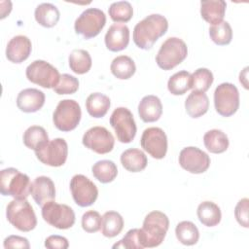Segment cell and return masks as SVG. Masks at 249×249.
Instances as JSON below:
<instances>
[{
	"mask_svg": "<svg viewBox=\"0 0 249 249\" xmlns=\"http://www.w3.org/2000/svg\"><path fill=\"white\" fill-rule=\"evenodd\" d=\"M168 29V21L160 14H152L140 20L133 29V42L142 50H150Z\"/></svg>",
	"mask_w": 249,
	"mask_h": 249,
	"instance_id": "obj_1",
	"label": "cell"
},
{
	"mask_svg": "<svg viewBox=\"0 0 249 249\" xmlns=\"http://www.w3.org/2000/svg\"><path fill=\"white\" fill-rule=\"evenodd\" d=\"M169 228L168 217L160 211L155 210L148 213L140 229L143 247L153 248L160 245Z\"/></svg>",
	"mask_w": 249,
	"mask_h": 249,
	"instance_id": "obj_2",
	"label": "cell"
},
{
	"mask_svg": "<svg viewBox=\"0 0 249 249\" xmlns=\"http://www.w3.org/2000/svg\"><path fill=\"white\" fill-rule=\"evenodd\" d=\"M31 182L28 175L14 167L2 169L0 172V192L16 199H26L30 195Z\"/></svg>",
	"mask_w": 249,
	"mask_h": 249,
	"instance_id": "obj_3",
	"label": "cell"
},
{
	"mask_svg": "<svg viewBox=\"0 0 249 249\" xmlns=\"http://www.w3.org/2000/svg\"><path fill=\"white\" fill-rule=\"evenodd\" d=\"M9 223L20 231H30L37 226V218L33 207L27 199H14L9 202L6 209Z\"/></svg>",
	"mask_w": 249,
	"mask_h": 249,
	"instance_id": "obj_4",
	"label": "cell"
},
{
	"mask_svg": "<svg viewBox=\"0 0 249 249\" xmlns=\"http://www.w3.org/2000/svg\"><path fill=\"white\" fill-rule=\"evenodd\" d=\"M188 55L186 43L177 37L167 38L160 46L156 62L162 70H171L180 64Z\"/></svg>",
	"mask_w": 249,
	"mask_h": 249,
	"instance_id": "obj_5",
	"label": "cell"
},
{
	"mask_svg": "<svg viewBox=\"0 0 249 249\" xmlns=\"http://www.w3.org/2000/svg\"><path fill=\"white\" fill-rule=\"evenodd\" d=\"M82 117V111L79 103L74 99H63L58 102L53 114L54 126L64 132L75 129Z\"/></svg>",
	"mask_w": 249,
	"mask_h": 249,
	"instance_id": "obj_6",
	"label": "cell"
},
{
	"mask_svg": "<svg viewBox=\"0 0 249 249\" xmlns=\"http://www.w3.org/2000/svg\"><path fill=\"white\" fill-rule=\"evenodd\" d=\"M106 24V16L103 11L97 8L85 10L75 20V32L85 39L97 36Z\"/></svg>",
	"mask_w": 249,
	"mask_h": 249,
	"instance_id": "obj_7",
	"label": "cell"
},
{
	"mask_svg": "<svg viewBox=\"0 0 249 249\" xmlns=\"http://www.w3.org/2000/svg\"><path fill=\"white\" fill-rule=\"evenodd\" d=\"M28 81L45 89H53L60 78L58 70L45 60H34L25 70Z\"/></svg>",
	"mask_w": 249,
	"mask_h": 249,
	"instance_id": "obj_8",
	"label": "cell"
},
{
	"mask_svg": "<svg viewBox=\"0 0 249 249\" xmlns=\"http://www.w3.org/2000/svg\"><path fill=\"white\" fill-rule=\"evenodd\" d=\"M214 106L222 117L232 116L239 108V92L231 83L220 84L214 91Z\"/></svg>",
	"mask_w": 249,
	"mask_h": 249,
	"instance_id": "obj_9",
	"label": "cell"
},
{
	"mask_svg": "<svg viewBox=\"0 0 249 249\" xmlns=\"http://www.w3.org/2000/svg\"><path fill=\"white\" fill-rule=\"evenodd\" d=\"M42 217L49 225L59 229L67 230L75 224L74 210L66 205L51 200L42 206Z\"/></svg>",
	"mask_w": 249,
	"mask_h": 249,
	"instance_id": "obj_10",
	"label": "cell"
},
{
	"mask_svg": "<svg viewBox=\"0 0 249 249\" xmlns=\"http://www.w3.org/2000/svg\"><path fill=\"white\" fill-rule=\"evenodd\" d=\"M110 124L120 142L130 143L134 139L137 127L129 109L125 107L116 108L110 117Z\"/></svg>",
	"mask_w": 249,
	"mask_h": 249,
	"instance_id": "obj_11",
	"label": "cell"
},
{
	"mask_svg": "<svg viewBox=\"0 0 249 249\" xmlns=\"http://www.w3.org/2000/svg\"><path fill=\"white\" fill-rule=\"evenodd\" d=\"M70 191L75 203L81 207L90 206L98 196L96 185L83 174H76L72 177Z\"/></svg>",
	"mask_w": 249,
	"mask_h": 249,
	"instance_id": "obj_12",
	"label": "cell"
},
{
	"mask_svg": "<svg viewBox=\"0 0 249 249\" xmlns=\"http://www.w3.org/2000/svg\"><path fill=\"white\" fill-rule=\"evenodd\" d=\"M37 159L44 164L58 167L65 163L68 156V145L63 138H54L35 151Z\"/></svg>",
	"mask_w": 249,
	"mask_h": 249,
	"instance_id": "obj_13",
	"label": "cell"
},
{
	"mask_svg": "<svg viewBox=\"0 0 249 249\" xmlns=\"http://www.w3.org/2000/svg\"><path fill=\"white\" fill-rule=\"evenodd\" d=\"M83 145L96 154L104 155L110 153L115 145L112 133L104 126H93L83 135Z\"/></svg>",
	"mask_w": 249,
	"mask_h": 249,
	"instance_id": "obj_14",
	"label": "cell"
},
{
	"mask_svg": "<svg viewBox=\"0 0 249 249\" xmlns=\"http://www.w3.org/2000/svg\"><path fill=\"white\" fill-rule=\"evenodd\" d=\"M140 145L152 158L161 160L167 152V137L160 127H148L141 136Z\"/></svg>",
	"mask_w": 249,
	"mask_h": 249,
	"instance_id": "obj_15",
	"label": "cell"
},
{
	"mask_svg": "<svg viewBox=\"0 0 249 249\" xmlns=\"http://www.w3.org/2000/svg\"><path fill=\"white\" fill-rule=\"evenodd\" d=\"M179 163L181 167L190 173L200 174L205 172L210 166V158L197 147H186L179 154Z\"/></svg>",
	"mask_w": 249,
	"mask_h": 249,
	"instance_id": "obj_16",
	"label": "cell"
},
{
	"mask_svg": "<svg viewBox=\"0 0 249 249\" xmlns=\"http://www.w3.org/2000/svg\"><path fill=\"white\" fill-rule=\"evenodd\" d=\"M32 50L30 39L24 35L13 37L6 48V57L13 63H21L26 60Z\"/></svg>",
	"mask_w": 249,
	"mask_h": 249,
	"instance_id": "obj_17",
	"label": "cell"
},
{
	"mask_svg": "<svg viewBox=\"0 0 249 249\" xmlns=\"http://www.w3.org/2000/svg\"><path fill=\"white\" fill-rule=\"evenodd\" d=\"M30 194L39 206H43L55 198V187L53 180L47 176H39L31 183Z\"/></svg>",
	"mask_w": 249,
	"mask_h": 249,
	"instance_id": "obj_18",
	"label": "cell"
},
{
	"mask_svg": "<svg viewBox=\"0 0 249 249\" xmlns=\"http://www.w3.org/2000/svg\"><path fill=\"white\" fill-rule=\"evenodd\" d=\"M106 48L111 52L124 50L129 43V29L124 23H114L104 37Z\"/></svg>",
	"mask_w": 249,
	"mask_h": 249,
	"instance_id": "obj_19",
	"label": "cell"
},
{
	"mask_svg": "<svg viewBox=\"0 0 249 249\" xmlns=\"http://www.w3.org/2000/svg\"><path fill=\"white\" fill-rule=\"evenodd\" d=\"M45 104V93L37 89H25L17 97L18 108L24 113L39 111Z\"/></svg>",
	"mask_w": 249,
	"mask_h": 249,
	"instance_id": "obj_20",
	"label": "cell"
},
{
	"mask_svg": "<svg viewBox=\"0 0 249 249\" xmlns=\"http://www.w3.org/2000/svg\"><path fill=\"white\" fill-rule=\"evenodd\" d=\"M138 114L144 123L158 121L162 114V104L156 95L144 96L138 104Z\"/></svg>",
	"mask_w": 249,
	"mask_h": 249,
	"instance_id": "obj_21",
	"label": "cell"
},
{
	"mask_svg": "<svg viewBox=\"0 0 249 249\" xmlns=\"http://www.w3.org/2000/svg\"><path fill=\"white\" fill-rule=\"evenodd\" d=\"M226 8L223 0H203L200 2V15L205 21L215 25L223 21Z\"/></svg>",
	"mask_w": 249,
	"mask_h": 249,
	"instance_id": "obj_22",
	"label": "cell"
},
{
	"mask_svg": "<svg viewBox=\"0 0 249 249\" xmlns=\"http://www.w3.org/2000/svg\"><path fill=\"white\" fill-rule=\"evenodd\" d=\"M121 163L129 172H140L146 168L148 160L143 151L130 148L122 153Z\"/></svg>",
	"mask_w": 249,
	"mask_h": 249,
	"instance_id": "obj_23",
	"label": "cell"
},
{
	"mask_svg": "<svg viewBox=\"0 0 249 249\" xmlns=\"http://www.w3.org/2000/svg\"><path fill=\"white\" fill-rule=\"evenodd\" d=\"M209 108V99L204 92L192 91L185 101L187 114L194 119L204 115Z\"/></svg>",
	"mask_w": 249,
	"mask_h": 249,
	"instance_id": "obj_24",
	"label": "cell"
},
{
	"mask_svg": "<svg viewBox=\"0 0 249 249\" xmlns=\"http://www.w3.org/2000/svg\"><path fill=\"white\" fill-rule=\"evenodd\" d=\"M196 215L199 222L205 227H215L221 222L222 213L220 207L213 201H202L197 206Z\"/></svg>",
	"mask_w": 249,
	"mask_h": 249,
	"instance_id": "obj_25",
	"label": "cell"
},
{
	"mask_svg": "<svg viewBox=\"0 0 249 249\" xmlns=\"http://www.w3.org/2000/svg\"><path fill=\"white\" fill-rule=\"evenodd\" d=\"M36 21L47 28L54 26L60 18L59 11L56 6L52 3H42L38 5L34 12Z\"/></svg>",
	"mask_w": 249,
	"mask_h": 249,
	"instance_id": "obj_26",
	"label": "cell"
},
{
	"mask_svg": "<svg viewBox=\"0 0 249 249\" xmlns=\"http://www.w3.org/2000/svg\"><path fill=\"white\" fill-rule=\"evenodd\" d=\"M111 106L110 98L100 92L90 93L86 100V108L89 116L93 118L104 117Z\"/></svg>",
	"mask_w": 249,
	"mask_h": 249,
	"instance_id": "obj_27",
	"label": "cell"
},
{
	"mask_svg": "<svg viewBox=\"0 0 249 249\" xmlns=\"http://www.w3.org/2000/svg\"><path fill=\"white\" fill-rule=\"evenodd\" d=\"M205 148L213 154H221L229 148V138L225 132L220 129H211L205 132L203 136Z\"/></svg>",
	"mask_w": 249,
	"mask_h": 249,
	"instance_id": "obj_28",
	"label": "cell"
},
{
	"mask_svg": "<svg viewBox=\"0 0 249 249\" xmlns=\"http://www.w3.org/2000/svg\"><path fill=\"white\" fill-rule=\"evenodd\" d=\"M124 229V219L116 211H107L102 216L101 232L106 237H115L121 233Z\"/></svg>",
	"mask_w": 249,
	"mask_h": 249,
	"instance_id": "obj_29",
	"label": "cell"
},
{
	"mask_svg": "<svg viewBox=\"0 0 249 249\" xmlns=\"http://www.w3.org/2000/svg\"><path fill=\"white\" fill-rule=\"evenodd\" d=\"M110 69L116 78L120 80H127L134 75L136 66L131 57L127 55H120L113 59Z\"/></svg>",
	"mask_w": 249,
	"mask_h": 249,
	"instance_id": "obj_30",
	"label": "cell"
},
{
	"mask_svg": "<svg viewBox=\"0 0 249 249\" xmlns=\"http://www.w3.org/2000/svg\"><path fill=\"white\" fill-rule=\"evenodd\" d=\"M23 144L35 151L42 148L49 142V135L46 129L40 125H31L23 133Z\"/></svg>",
	"mask_w": 249,
	"mask_h": 249,
	"instance_id": "obj_31",
	"label": "cell"
},
{
	"mask_svg": "<svg viewBox=\"0 0 249 249\" xmlns=\"http://www.w3.org/2000/svg\"><path fill=\"white\" fill-rule=\"evenodd\" d=\"M68 62L70 69L79 75L88 73L92 64L89 53L82 49L73 50L69 54Z\"/></svg>",
	"mask_w": 249,
	"mask_h": 249,
	"instance_id": "obj_32",
	"label": "cell"
},
{
	"mask_svg": "<svg viewBox=\"0 0 249 249\" xmlns=\"http://www.w3.org/2000/svg\"><path fill=\"white\" fill-rule=\"evenodd\" d=\"M91 172L96 180H98L100 183L107 184L115 180L118 175V168L114 161L102 160L96 161L92 165Z\"/></svg>",
	"mask_w": 249,
	"mask_h": 249,
	"instance_id": "obj_33",
	"label": "cell"
},
{
	"mask_svg": "<svg viewBox=\"0 0 249 249\" xmlns=\"http://www.w3.org/2000/svg\"><path fill=\"white\" fill-rule=\"evenodd\" d=\"M175 234L179 242L191 246L197 243L199 231L196 226L191 221H182L175 228Z\"/></svg>",
	"mask_w": 249,
	"mask_h": 249,
	"instance_id": "obj_34",
	"label": "cell"
},
{
	"mask_svg": "<svg viewBox=\"0 0 249 249\" xmlns=\"http://www.w3.org/2000/svg\"><path fill=\"white\" fill-rule=\"evenodd\" d=\"M167 89L173 95H182L191 89V73L182 70L173 74L168 82Z\"/></svg>",
	"mask_w": 249,
	"mask_h": 249,
	"instance_id": "obj_35",
	"label": "cell"
},
{
	"mask_svg": "<svg viewBox=\"0 0 249 249\" xmlns=\"http://www.w3.org/2000/svg\"><path fill=\"white\" fill-rule=\"evenodd\" d=\"M213 74L207 68H198L191 74V89L193 91L205 92L213 83Z\"/></svg>",
	"mask_w": 249,
	"mask_h": 249,
	"instance_id": "obj_36",
	"label": "cell"
},
{
	"mask_svg": "<svg viewBox=\"0 0 249 249\" xmlns=\"http://www.w3.org/2000/svg\"><path fill=\"white\" fill-rule=\"evenodd\" d=\"M108 13L113 21L127 22L133 16V8L127 1H117L110 5Z\"/></svg>",
	"mask_w": 249,
	"mask_h": 249,
	"instance_id": "obj_37",
	"label": "cell"
},
{
	"mask_svg": "<svg viewBox=\"0 0 249 249\" xmlns=\"http://www.w3.org/2000/svg\"><path fill=\"white\" fill-rule=\"evenodd\" d=\"M211 40L218 46H226L231 42L232 29L228 21H221L209 28Z\"/></svg>",
	"mask_w": 249,
	"mask_h": 249,
	"instance_id": "obj_38",
	"label": "cell"
},
{
	"mask_svg": "<svg viewBox=\"0 0 249 249\" xmlns=\"http://www.w3.org/2000/svg\"><path fill=\"white\" fill-rule=\"evenodd\" d=\"M140 229L129 230L125 235L113 245V248H125V249H143L141 242Z\"/></svg>",
	"mask_w": 249,
	"mask_h": 249,
	"instance_id": "obj_39",
	"label": "cell"
},
{
	"mask_svg": "<svg viewBox=\"0 0 249 249\" xmlns=\"http://www.w3.org/2000/svg\"><path fill=\"white\" fill-rule=\"evenodd\" d=\"M79 89V81L72 75L62 74L60 75L57 85L53 89V91L59 95L73 94Z\"/></svg>",
	"mask_w": 249,
	"mask_h": 249,
	"instance_id": "obj_40",
	"label": "cell"
},
{
	"mask_svg": "<svg viewBox=\"0 0 249 249\" xmlns=\"http://www.w3.org/2000/svg\"><path fill=\"white\" fill-rule=\"evenodd\" d=\"M102 217L97 211L89 210L82 216V228L85 231L92 233L101 229Z\"/></svg>",
	"mask_w": 249,
	"mask_h": 249,
	"instance_id": "obj_41",
	"label": "cell"
},
{
	"mask_svg": "<svg viewBox=\"0 0 249 249\" xmlns=\"http://www.w3.org/2000/svg\"><path fill=\"white\" fill-rule=\"evenodd\" d=\"M248 203H249V199L247 197L241 198L237 204L235 205L234 208V216L235 219L237 221V223L244 227V228H248L249 224H248Z\"/></svg>",
	"mask_w": 249,
	"mask_h": 249,
	"instance_id": "obj_42",
	"label": "cell"
},
{
	"mask_svg": "<svg viewBox=\"0 0 249 249\" xmlns=\"http://www.w3.org/2000/svg\"><path fill=\"white\" fill-rule=\"evenodd\" d=\"M4 248L10 249V248H22V249H28L30 248V244L27 238L19 235H9L4 239Z\"/></svg>",
	"mask_w": 249,
	"mask_h": 249,
	"instance_id": "obj_43",
	"label": "cell"
},
{
	"mask_svg": "<svg viewBox=\"0 0 249 249\" xmlns=\"http://www.w3.org/2000/svg\"><path fill=\"white\" fill-rule=\"evenodd\" d=\"M45 247L49 249H66L69 247V242L66 237L53 234L46 238Z\"/></svg>",
	"mask_w": 249,
	"mask_h": 249,
	"instance_id": "obj_44",
	"label": "cell"
},
{
	"mask_svg": "<svg viewBox=\"0 0 249 249\" xmlns=\"http://www.w3.org/2000/svg\"><path fill=\"white\" fill-rule=\"evenodd\" d=\"M247 71L248 67H245L239 74V82L243 85L245 89H248V83H247Z\"/></svg>",
	"mask_w": 249,
	"mask_h": 249,
	"instance_id": "obj_45",
	"label": "cell"
}]
</instances>
